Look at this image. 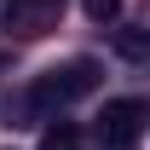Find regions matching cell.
<instances>
[{"label":"cell","instance_id":"277c9868","mask_svg":"<svg viewBox=\"0 0 150 150\" xmlns=\"http://www.w3.org/2000/svg\"><path fill=\"white\" fill-rule=\"evenodd\" d=\"M81 12H87L93 23H104V29H110V23L121 18V0H81Z\"/></svg>","mask_w":150,"mask_h":150},{"label":"cell","instance_id":"3957f363","mask_svg":"<svg viewBox=\"0 0 150 150\" xmlns=\"http://www.w3.org/2000/svg\"><path fill=\"white\" fill-rule=\"evenodd\" d=\"M52 12H58V0H6V18L23 23V29H35V23L52 18Z\"/></svg>","mask_w":150,"mask_h":150},{"label":"cell","instance_id":"8992f818","mask_svg":"<svg viewBox=\"0 0 150 150\" xmlns=\"http://www.w3.org/2000/svg\"><path fill=\"white\" fill-rule=\"evenodd\" d=\"M121 58H133V64H139V58H144V40H139V35H121Z\"/></svg>","mask_w":150,"mask_h":150},{"label":"cell","instance_id":"6da1fadb","mask_svg":"<svg viewBox=\"0 0 150 150\" xmlns=\"http://www.w3.org/2000/svg\"><path fill=\"white\" fill-rule=\"evenodd\" d=\"M98 87V64L93 58H69V64H64V69H52V75H40L35 81V104L40 110H52V104H69V98H81V93H93Z\"/></svg>","mask_w":150,"mask_h":150},{"label":"cell","instance_id":"5b68a950","mask_svg":"<svg viewBox=\"0 0 150 150\" xmlns=\"http://www.w3.org/2000/svg\"><path fill=\"white\" fill-rule=\"evenodd\" d=\"M75 144V127H46V150H69Z\"/></svg>","mask_w":150,"mask_h":150},{"label":"cell","instance_id":"7a4b0ae2","mask_svg":"<svg viewBox=\"0 0 150 150\" xmlns=\"http://www.w3.org/2000/svg\"><path fill=\"white\" fill-rule=\"evenodd\" d=\"M98 133H104V144H139V133H144V98H110L104 115H98Z\"/></svg>","mask_w":150,"mask_h":150}]
</instances>
